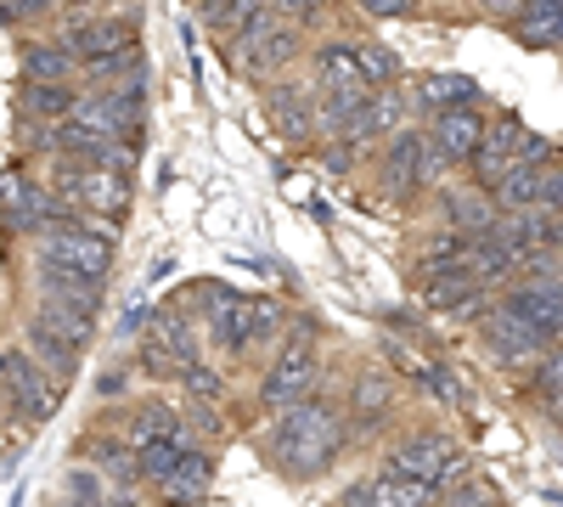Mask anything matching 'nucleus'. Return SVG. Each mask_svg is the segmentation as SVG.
<instances>
[{"instance_id": "obj_1", "label": "nucleus", "mask_w": 563, "mask_h": 507, "mask_svg": "<svg viewBox=\"0 0 563 507\" xmlns=\"http://www.w3.org/2000/svg\"><path fill=\"white\" fill-rule=\"evenodd\" d=\"M350 445V406L339 411L327 395H310L288 411H271V423L260 434V451L271 456V469L288 480H321L339 463V451Z\"/></svg>"}, {"instance_id": "obj_2", "label": "nucleus", "mask_w": 563, "mask_h": 507, "mask_svg": "<svg viewBox=\"0 0 563 507\" xmlns=\"http://www.w3.org/2000/svg\"><path fill=\"white\" fill-rule=\"evenodd\" d=\"M0 373H7V423H45L63 406V384L29 344L0 350Z\"/></svg>"}, {"instance_id": "obj_3", "label": "nucleus", "mask_w": 563, "mask_h": 507, "mask_svg": "<svg viewBox=\"0 0 563 507\" xmlns=\"http://www.w3.org/2000/svg\"><path fill=\"white\" fill-rule=\"evenodd\" d=\"M474 333H479V350L501 366V373H512V378H530L536 366L547 361V350H552V344L530 328V321L512 316L501 299H490V305L474 316Z\"/></svg>"}, {"instance_id": "obj_4", "label": "nucleus", "mask_w": 563, "mask_h": 507, "mask_svg": "<svg viewBox=\"0 0 563 507\" xmlns=\"http://www.w3.org/2000/svg\"><path fill=\"white\" fill-rule=\"evenodd\" d=\"M422 192H434L429 187V124H406L378 153V198L389 209H411Z\"/></svg>"}, {"instance_id": "obj_5", "label": "nucleus", "mask_w": 563, "mask_h": 507, "mask_svg": "<svg viewBox=\"0 0 563 507\" xmlns=\"http://www.w3.org/2000/svg\"><path fill=\"white\" fill-rule=\"evenodd\" d=\"M52 187L79 203L85 214H102V220H124L130 203H135V187H130V175L119 169H102V164H79V158H63L52 164Z\"/></svg>"}, {"instance_id": "obj_6", "label": "nucleus", "mask_w": 563, "mask_h": 507, "mask_svg": "<svg viewBox=\"0 0 563 507\" xmlns=\"http://www.w3.org/2000/svg\"><path fill=\"white\" fill-rule=\"evenodd\" d=\"M74 119L97 135H124V142H135L141 124H147V79L108 85V90H79Z\"/></svg>"}, {"instance_id": "obj_7", "label": "nucleus", "mask_w": 563, "mask_h": 507, "mask_svg": "<svg viewBox=\"0 0 563 507\" xmlns=\"http://www.w3.org/2000/svg\"><path fill=\"white\" fill-rule=\"evenodd\" d=\"M310 395H321V355H316V344L288 339L276 350L271 373L260 378V406L265 411H288V406H299Z\"/></svg>"}, {"instance_id": "obj_8", "label": "nucleus", "mask_w": 563, "mask_h": 507, "mask_svg": "<svg viewBox=\"0 0 563 507\" xmlns=\"http://www.w3.org/2000/svg\"><path fill=\"white\" fill-rule=\"evenodd\" d=\"M310 57L305 52V29L288 23V18H276L271 29H260L243 52H231V68H238L243 79H260V85H276V79H288V68Z\"/></svg>"}, {"instance_id": "obj_9", "label": "nucleus", "mask_w": 563, "mask_h": 507, "mask_svg": "<svg viewBox=\"0 0 563 507\" xmlns=\"http://www.w3.org/2000/svg\"><path fill=\"white\" fill-rule=\"evenodd\" d=\"M249 305H254V294L231 288V283H203V288H198V316H203V333H209V339H214V344H220L231 361L254 350Z\"/></svg>"}, {"instance_id": "obj_10", "label": "nucleus", "mask_w": 563, "mask_h": 507, "mask_svg": "<svg viewBox=\"0 0 563 507\" xmlns=\"http://www.w3.org/2000/svg\"><path fill=\"white\" fill-rule=\"evenodd\" d=\"M34 305H63V310H79V316H102L108 288H102V276H85V271H68L57 260L34 254Z\"/></svg>"}, {"instance_id": "obj_11", "label": "nucleus", "mask_w": 563, "mask_h": 507, "mask_svg": "<svg viewBox=\"0 0 563 507\" xmlns=\"http://www.w3.org/2000/svg\"><path fill=\"white\" fill-rule=\"evenodd\" d=\"M512 316H525L547 344H563V276H519L496 294Z\"/></svg>"}, {"instance_id": "obj_12", "label": "nucleus", "mask_w": 563, "mask_h": 507, "mask_svg": "<svg viewBox=\"0 0 563 507\" xmlns=\"http://www.w3.org/2000/svg\"><path fill=\"white\" fill-rule=\"evenodd\" d=\"M265 113L276 124L282 142H294V147H316L321 142V119H316V90L294 85V79H276L265 85Z\"/></svg>"}, {"instance_id": "obj_13", "label": "nucleus", "mask_w": 563, "mask_h": 507, "mask_svg": "<svg viewBox=\"0 0 563 507\" xmlns=\"http://www.w3.org/2000/svg\"><path fill=\"white\" fill-rule=\"evenodd\" d=\"M456 440L451 434H440V429H417V434H406L400 445H389L384 451V463L378 469H389V474H411V480H440L451 463H456Z\"/></svg>"}, {"instance_id": "obj_14", "label": "nucleus", "mask_w": 563, "mask_h": 507, "mask_svg": "<svg viewBox=\"0 0 563 507\" xmlns=\"http://www.w3.org/2000/svg\"><path fill=\"white\" fill-rule=\"evenodd\" d=\"M429 198L440 209V225H456V232H467V238L490 232V225L501 220L490 187H479V180H445V187H434Z\"/></svg>"}, {"instance_id": "obj_15", "label": "nucleus", "mask_w": 563, "mask_h": 507, "mask_svg": "<svg viewBox=\"0 0 563 507\" xmlns=\"http://www.w3.org/2000/svg\"><path fill=\"white\" fill-rule=\"evenodd\" d=\"M395 400H400V384H395V373L389 366H361V373L350 378V423H355V434H378L384 429V418L395 411Z\"/></svg>"}, {"instance_id": "obj_16", "label": "nucleus", "mask_w": 563, "mask_h": 507, "mask_svg": "<svg viewBox=\"0 0 563 507\" xmlns=\"http://www.w3.org/2000/svg\"><path fill=\"white\" fill-rule=\"evenodd\" d=\"M429 502H434V485H429V480L372 469L366 480H355V485L344 491L339 507H429Z\"/></svg>"}, {"instance_id": "obj_17", "label": "nucleus", "mask_w": 563, "mask_h": 507, "mask_svg": "<svg viewBox=\"0 0 563 507\" xmlns=\"http://www.w3.org/2000/svg\"><path fill=\"white\" fill-rule=\"evenodd\" d=\"M519 147H525V124L519 113H496L490 130H485V142L474 153V164H467V180H479V187H496V180L519 164Z\"/></svg>"}, {"instance_id": "obj_18", "label": "nucleus", "mask_w": 563, "mask_h": 507, "mask_svg": "<svg viewBox=\"0 0 563 507\" xmlns=\"http://www.w3.org/2000/svg\"><path fill=\"white\" fill-rule=\"evenodd\" d=\"M23 344H29L45 366H52L57 378H74V366H79V355H85V344L63 328V321H57L52 310H40V305L23 316Z\"/></svg>"}, {"instance_id": "obj_19", "label": "nucleus", "mask_w": 563, "mask_h": 507, "mask_svg": "<svg viewBox=\"0 0 563 507\" xmlns=\"http://www.w3.org/2000/svg\"><path fill=\"white\" fill-rule=\"evenodd\" d=\"M417 299L429 305V310H445V316H479L496 288L479 283L474 271H445V276H429V283H417Z\"/></svg>"}, {"instance_id": "obj_20", "label": "nucleus", "mask_w": 563, "mask_h": 507, "mask_svg": "<svg viewBox=\"0 0 563 507\" xmlns=\"http://www.w3.org/2000/svg\"><path fill=\"white\" fill-rule=\"evenodd\" d=\"M485 130H490V119H485L479 102H467V108H451V113H434V119H429V135L440 142V153H445L456 169L474 164V153H479V142H485Z\"/></svg>"}, {"instance_id": "obj_21", "label": "nucleus", "mask_w": 563, "mask_h": 507, "mask_svg": "<svg viewBox=\"0 0 563 507\" xmlns=\"http://www.w3.org/2000/svg\"><path fill=\"white\" fill-rule=\"evenodd\" d=\"M310 79H316V90H372L361 74V40L310 45Z\"/></svg>"}, {"instance_id": "obj_22", "label": "nucleus", "mask_w": 563, "mask_h": 507, "mask_svg": "<svg viewBox=\"0 0 563 507\" xmlns=\"http://www.w3.org/2000/svg\"><path fill=\"white\" fill-rule=\"evenodd\" d=\"M209 485H214V451H198V445H192L153 491H158V502H169V507H192V502L209 496Z\"/></svg>"}, {"instance_id": "obj_23", "label": "nucleus", "mask_w": 563, "mask_h": 507, "mask_svg": "<svg viewBox=\"0 0 563 507\" xmlns=\"http://www.w3.org/2000/svg\"><path fill=\"white\" fill-rule=\"evenodd\" d=\"M18 63H23V79H57V85H79V57L57 34L45 40H18Z\"/></svg>"}, {"instance_id": "obj_24", "label": "nucleus", "mask_w": 563, "mask_h": 507, "mask_svg": "<svg viewBox=\"0 0 563 507\" xmlns=\"http://www.w3.org/2000/svg\"><path fill=\"white\" fill-rule=\"evenodd\" d=\"M186 429H192V423H186V411H175L169 400H135L130 418H124V440L135 451H147V445H158L169 434H186Z\"/></svg>"}, {"instance_id": "obj_25", "label": "nucleus", "mask_w": 563, "mask_h": 507, "mask_svg": "<svg viewBox=\"0 0 563 507\" xmlns=\"http://www.w3.org/2000/svg\"><path fill=\"white\" fill-rule=\"evenodd\" d=\"M411 102H417V113H451V108H467V102H479V85L467 79V74H422L417 85H411Z\"/></svg>"}, {"instance_id": "obj_26", "label": "nucleus", "mask_w": 563, "mask_h": 507, "mask_svg": "<svg viewBox=\"0 0 563 507\" xmlns=\"http://www.w3.org/2000/svg\"><path fill=\"white\" fill-rule=\"evenodd\" d=\"M467 249H474V238L456 232V225H440L434 238H422L411 271H417V283H429V276H445V271H467Z\"/></svg>"}, {"instance_id": "obj_27", "label": "nucleus", "mask_w": 563, "mask_h": 507, "mask_svg": "<svg viewBox=\"0 0 563 507\" xmlns=\"http://www.w3.org/2000/svg\"><path fill=\"white\" fill-rule=\"evenodd\" d=\"M18 108H23L29 119L63 124V119H74V108H79V85H57V79H23V85H18Z\"/></svg>"}, {"instance_id": "obj_28", "label": "nucleus", "mask_w": 563, "mask_h": 507, "mask_svg": "<svg viewBox=\"0 0 563 507\" xmlns=\"http://www.w3.org/2000/svg\"><path fill=\"white\" fill-rule=\"evenodd\" d=\"M135 79H147V57H141V45H124V52L79 63V90H108V85H135Z\"/></svg>"}, {"instance_id": "obj_29", "label": "nucleus", "mask_w": 563, "mask_h": 507, "mask_svg": "<svg viewBox=\"0 0 563 507\" xmlns=\"http://www.w3.org/2000/svg\"><path fill=\"white\" fill-rule=\"evenodd\" d=\"M467 271H474L479 283H490V288L501 294L507 283H519V254H512L496 232H479L474 249H467Z\"/></svg>"}, {"instance_id": "obj_30", "label": "nucleus", "mask_w": 563, "mask_h": 507, "mask_svg": "<svg viewBox=\"0 0 563 507\" xmlns=\"http://www.w3.org/2000/svg\"><path fill=\"white\" fill-rule=\"evenodd\" d=\"M519 23L525 45H541V52H563V0H525V12L512 18Z\"/></svg>"}, {"instance_id": "obj_31", "label": "nucleus", "mask_w": 563, "mask_h": 507, "mask_svg": "<svg viewBox=\"0 0 563 507\" xmlns=\"http://www.w3.org/2000/svg\"><path fill=\"white\" fill-rule=\"evenodd\" d=\"M541 192H547V169L541 164H512L496 187H490V198H496V209L507 214V209H530V203H541Z\"/></svg>"}, {"instance_id": "obj_32", "label": "nucleus", "mask_w": 563, "mask_h": 507, "mask_svg": "<svg viewBox=\"0 0 563 507\" xmlns=\"http://www.w3.org/2000/svg\"><path fill=\"white\" fill-rule=\"evenodd\" d=\"M530 395L541 400V411H547L552 423H563V344H552L547 361L530 373Z\"/></svg>"}, {"instance_id": "obj_33", "label": "nucleus", "mask_w": 563, "mask_h": 507, "mask_svg": "<svg viewBox=\"0 0 563 507\" xmlns=\"http://www.w3.org/2000/svg\"><path fill=\"white\" fill-rule=\"evenodd\" d=\"M249 328H254V350L282 344V339H288V305L254 294V305H249Z\"/></svg>"}, {"instance_id": "obj_34", "label": "nucleus", "mask_w": 563, "mask_h": 507, "mask_svg": "<svg viewBox=\"0 0 563 507\" xmlns=\"http://www.w3.org/2000/svg\"><path fill=\"white\" fill-rule=\"evenodd\" d=\"M186 451H192V429H186V434H169V440H158V445H147V451H141V480L158 485V480L180 463V456H186Z\"/></svg>"}, {"instance_id": "obj_35", "label": "nucleus", "mask_w": 563, "mask_h": 507, "mask_svg": "<svg viewBox=\"0 0 563 507\" xmlns=\"http://www.w3.org/2000/svg\"><path fill=\"white\" fill-rule=\"evenodd\" d=\"M361 74H366L372 90L400 85V52H389L384 40H361Z\"/></svg>"}, {"instance_id": "obj_36", "label": "nucleus", "mask_w": 563, "mask_h": 507, "mask_svg": "<svg viewBox=\"0 0 563 507\" xmlns=\"http://www.w3.org/2000/svg\"><path fill=\"white\" fill-rule=\"evenodd\" d=\"M254 7H265V0H198V18H203L214 34H231V23L249 18Z\"/></svg>"}, {"instance_id": "obj_37", "label": "nucleus", "mask_w": 563, "mask_h": 507, "mask_svg": "<svg viewBox=\"0 0 563 507\" xmlns=\"http://www.w3.org/2000/svg\"><path fill=\"white\" fill-rule=\"evenodd\" d=\"M180 389L192 395V400H225V378L214 373L209 361H192V366H186V373H180Z\"/></svg>"}, {"instance_id": "obj_38", "label": "nucleus", "mask_w": 563, "mask_h": 507, "mask_svg": "<svg viewBox=\"0 0 563 507\" xmlns=\"http://www.w3.org/2000/svg\"><path fill=\"white\" fill-rule=\"evenodd\" d=\"M63 7V0H0V12H7V29H18V23H45Z\"/></svg>"}, {"instance_id": "obj_39", "label": "nucleus", "mask_w": 563, "mask_h": 507, "mask_svg": "<svg viewBox=\"0 0 563 507\" xmlns=\"http://www.w3.org/2000/svg\"><path fill=\"white\" fill-rule=\"evenodd\" d=\"M445 507H501V502H496V491H490L485 480L467 474L462 485H451V491H445Z\"/></svg>"}, {"instance_id": "obj_40", "label": "nucleus", "mask_w": 563, "mask_h": 507, "mask_svg": "<svg viewBox=\"0 0 563 507\" xmlns=\"http://www.w3.org/2000/svg\"><path fill=\"white\" fill-rule=\"evenodd\" d=\"M271 7L288 18V23H299V29H316V23L327 18V7H333V0H271Z\"/></svg>"}, {"instance_id": "obj_41", "label": "nucleus", "mask_w": 563, "mask_h": 507, "mask_svg": "<svg viewBox=\"0 0 563 507\" xmlns=\"http://www.w3.org/2000/svg\"><path fill=\"white\" fill-rule=\"evenodd\" d=\"M186 423H192V434H225L220 400H192V406H186Z\"/></svg>"}, {"instance_id": "obj_42", "label": "nucleus", "mask_w": 563, "mask_h": 507, "mask_svg": "<svg viewBox=\"0 0 563 507\" xmlns=\"http://www.w3.org/2000/svg\"><path fill=\"white\" fill-rule=\"evenodd\" d=\"M350 7H355L361 18H372V23H384V18H411V12H417L411 0H350Z\"/></svg>"}, {"instance_id": "obj_43", "label": "nucleus", "mask_w": 563, "mask_h": 507, "mask_svg": "<svg viewBox=\"0 0 563 507\" xmlns=\"http://www.w3.org/2000/svg\"><path fill=\"white\" fill-rule=\"evenodd\" d=\"M519 164H541V169H552V164H558V147L547 142V135L525 130V147H519Z\"/></svg>"}, {"instance_id": "obj_44", "label": "nucleus", "mask_w": 563, "mask_h": 507, "mask_svg": "<svg viewBox=\"0 0 563 507\" xmlns=\"http://www.w3.org/2000/svg\"><path fill=\"white\" fill-rule=\"evenodd\" d=\"M541 203L563 220V164H552V169H547V192H541Z\"/></svg>"}, {"instance_id": "obj_45", "label": "nucleus", "mask_w": 563, "mask_h": 507, "mask_svg": "<svg viewBox=\"0 0 563 507\" xmlns=\"http://www.w3.org/2000/svg\"><path fill=\"white\" fill-rule=\"evenodd\" d=\"M124 389H130V373H124V366H108V373L97 378V395H102V400H113V395H124Z\"/></svg>"}, {"instance_id": "obj_46", "label": "nucleus", "mask_w": 563, "mask_h": 507, "mask_svg": "<svg viewBox=\"0 0 563 507\" xmlns=\"http://www.w3.org/2000/svg\"><path fill=\"white\" fill-rule=\"evenodd\" d=\"M479 12H490V18H519L525 12V0H474Z\"/></svg>"}, {"instance_id": "obj_47", "label": "nucleus", "mask_w": 563, "mask_h": 507, "mask_svg": "<svg viewBox=\"0 0 563 507\" xmlns=\"http://www.w3.org/2000/svg\"><path fill=\"white\" fill-rule=\"evenodd\" d=\"M68 7H97V0H68Z\"/></svg>"}, {"instance_id": "obj_48", "label": "nucleus", "mask_w": 563, "mask_h": 507, "mask_svg": "<svg viewBox=\"0 0 563 507\" xmlns=\"http://www.w3.org/2000/svg\"><path fill=\"white\" fill-rule=\"evenodd\" d=\"M411 7H422V0H411Z\"/></svg>"}]
</instances>
